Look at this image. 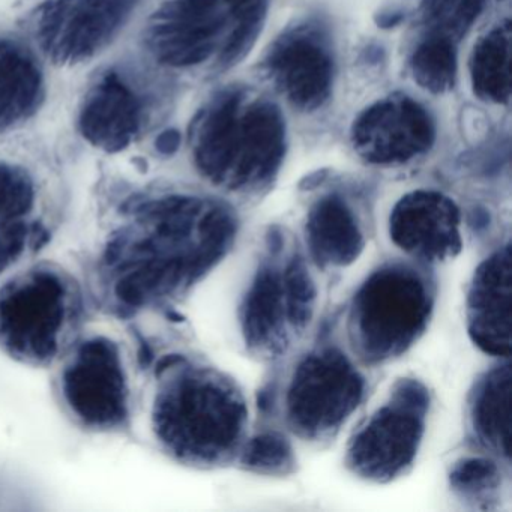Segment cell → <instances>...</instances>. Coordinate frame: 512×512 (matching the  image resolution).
<instances>
[{
	"label": "cell",
	"instance_id": "1",
	"mask_svg": "<svg viewBox=\"0 0 512 512\" xmlns=\"http://www.w3.org/2000/svg\"><path fill=\"white\" fill-rule=\"evenodd\" d=\"M103 194L91 287L116 316H139L184 295L235 238L232 212L208 197L128 178L107 179Z\"/></svg>",
	"mask_w": 512,
	"mask_h": 512
},
{
	"label": "cell",
	"instance_id": "2",
	"mask_svg": "<svg viewBox=\"0 0 512 512\" xmlns=\"http://www.w3.org/2000/svg\"><path fill=\"white\" fill-rule=\"evenodd\" d=\"M178 80L155 67L133 44L92 65L74 95L71 127L97 154L118 157L164 131Z\"/></svg>",
	"mask_w": 512,
	"mask_h": 512
},
{
	"label": "cell",
	"instance_id": "3",
	"mask_svg": "<svg viewBox=\"0 0 512 512\" xmlns=\"http://www.w3.org/2000/svg\"><path fill=\"white\" fill-rule=\"evenodd\" d=\"M268 8L269 0H152L128 43L176 80L226 71L253 49Z\"/></svg>",
	"mask_w": 512,
	"mask_h": 512
},
{
	"label": "cell",
	"instance_id": "4",
	"mask_svg": "<svg viewBox=\"0 0 512 512\" xmlns=\"http://www.w3.org/2000/svg\"><path fill=\"white\" fill-rule=\"evenodd\" d=\"M185 142L194 170L209 184L259 190L283 164L286 121L272 101L245 88H224L196 110Z\"/></svg>",
	"mask_w": 512,
	"mask_h": 512
},
{
	"label": "cell",
	"instance_id": "5",
	"mask_svg": "<svg viewBox=\"0 0 512 512\" xmlns=\"http://www.w3.org/2000/svg\"><path fill=\"white\" fill-rule=\"evenodd\" d=\"M245 422L244 398L220 374L181 355L166 356L155 368L149 427L170 457L193 466L226 461Z\"/></svg>",
	"mask_w": 512,
	"mask_h": 512
},
{
	"label": "cell",
	"instance_id": "6",
	"mask_svg": "<svg viewBox=\"0 0 512 512\" xmlns=\"http://www.w3.org/2000/svg\"><path fill=\"white\" fill-rule=\"evenodd\" d=\"M85 287L64 266L29 262L0 281V352L35 368L53 367L83 332Z\"/></svg>",
	"mask_w": 512,
	"mask_h": 512
},
{
	"label": "cell",
	"instance_id": "7",
	"mask_svg": "<svg viewBox=\"0 0 512 512\" xmlns=\"http://www.w3.org/2000/svg\"><path fill=\"white\" fill-rule=\"evenodd\" d=\"M67 199L58 148L26 131L0 140V281L49 242Z\"/></svg>",
	"mask_w": 512,
	"mask_h": 512
},
{
	"label": "cell",
	"instance_id": "8",
	"mask_svg": "<svg viewBox=\"0 0 512 512\" xmlns=\"http://www.w3.org/2000/svg\"><path fill=\"white\" fill-rule=\"evenodd\" d=\"M53 392L76 427L95 434L130 428L136 395L124 347L104 332H82L56 362Z\"/></svg>",
	"mask_w": 512,
	"mask_h": 512
},
{
	"label": "cell",
	"instance_id": "9",
	"mask_svg": "<svg viewBox=\"0 0 512 512\" xmlns=\"http://www.w3.org/2000/svg\"><path fill=\"white\" fill-rule=\"evenodd\" d=\"M152 0H38L17 20L56 71L91 67L118 49Z\"/></svg>",
	"mask_w": 512,
	"mask_h": 512
},
{
	"label": "cell",
	"instance_id": "10",
	"mask_svg": "<svg viewBox=\"0 0 512 512\" xmlns=\"http://www.w3.org/2000/svg\"><path fill=\"white\" fill-rule=\"evenodd\" d=\"M433 310L430 284L416 269L388 265L367 278L353 299L350 337L364 361H388L424 332Z\"/></svg>",
	"mask_w": 512,
	"mask_h": 512
},
{
	"label": "cell",
	"instance_id": "11",
	"mask_svg": "<svg viewBox=\"0 0 512 512\" xmlns=\"http://www.w3.org/2000/svg\"><path fill=\"white\" fill-rule=\"evenodd\" d=\"M427 389L416 380H401L391 400L380 407L350 443L347 463L371 481L386 482L412 464L424 436Z\"/></svg>",
	"mask_w": 512,
	"mask_h": 512
},
{
	"label": "cell",
	"instance_id": "12",
	"mask_svg": "<svg viewBox=\"0 0 512 512\" xmlns=\"http://www.w3.org/2000/svg\"><path fill=\"white\" fill-rule=\"evenodd\" d=\"M364 386V377L340 350L307 356L293 374L287 394L290 425L310 439L337 430L361 403Z\"/></svg>",
	"mask_w": 512,
	"mask_h": 512
},
{
	"label": "cell",
	"instance_id": "13",
	"mask_svg": "<svg viewBox=\"0 0 512 512\" xmlns=\"http://www.w3.org/2000/svg\"><path fill=\"white\" fill-rule=\"evenodd\" d=\"M263 62L266 76L293 109L316 112L331 98L335 58L323 23L310 20L287 29Z\"/></svg>",
	"mask_w": 512,
	"mask_h": 512
},
{
	"label": "cell",
	"instance_id": "14",
	"mask_svg": "<svg viewBox=\"0 0 512 512\" xmlns=\"http://www.w3.org/2000/svg\"><path fill=\"white\" fill-rule=\"evenodd\" d=\"M437 130L431 113L406 95L371 104L353 122L356 154L374 166H401L430 152Z\"/></svg>",
	"mask_w": 512,
	"mask_h": 512
},
{
	"label": "cell",
	"instance_id": "15",
	"mask_svg": "<svg viewBox=\"0 0 512 512\" xmlns=\"http://www.w3.org/2000/svg\"><path fill=\"white\" fill-rule=\"evenodd\" d=\"M50 73L17 25L0 23V140L31 131L46 112Z\"/></svg>",
	"mask_w": 512,
	"mask_h": 512
},
{
	"label": "cell",
	"instance_id": "16",
	"mask_svg": "<svg viewBox=\"0 0 512 512\" xmlns=\"http://www.w3.org/2000/svg\"><path fill=\"white\" fill-rule=\"evenodd\" d=\"M460 221V209L445 194L413 191L395 205L389 233L410 256L439 262L460 253Z\"/></svg>",
	"mask_w": 512,
	"mask_h": 512
},
{
	"label": "cell",
	"instance_id": "17",
	"mask_svg": "<svg viewBox=\"0 0 512 512\" xmlns=\"http://www.w3.org/2000/svg\"><path fill=\"white\" fill-rule=\"evenodd\" d=\"M511 296V250L506 247L479 266L467 301L470 338L488 355H511Z\"/></svg>",
	"mask_w": 512,
	"mask_h": 512
},
{
	"label": "cell",
	"instance_id": "18",
	"mask_svg": "<svg viewBox=\"0 0 512 512\" xmlns=\"http://www.w3.org/2000/svg\"><path fill=\"white\" fill-rule=\"evenodd\" d=\"M307 245L319 266H347L364 250L355 214L337 194L322 197L308 214Z\"/></svg>",
	"mask_w": 512,
	"mask_h": 512
},
{
	"label": "cell",
	"instance_id": "19",
	"mask_svg": "<svg viewBox=\"0 0 512 512\" xmlns=\"http://www.w3.org/2000/svg\"><path fill=\"white\" fill-rule=\"evenodd\" d=\"M286 319L281 274L271 266H262L242 307L247 344L263 352H277L284 344Z\"/></svg>",
	"mask_w": 512,
	"mask_h": 512
},
{
	"label": "cell",
	"instance_id": "20",
	"mask_svg": "<svg viewBox=\"0 0 512 512\" xmlns=\"http://www.w3.org/2000/svg\"><path fill=\"white\" fill-rule=\"evenodd\" d=\"M472 424L487 448L509 458L511 455V368L488 373L473 392Z\"/></svg>",
	"mask_w": 512,
	"mask_h": 512
},
{
	"label": "cell",
	"instance_id": "21",
	"mask_svg": "<svg viewBox=\"0 0 512 512\" xmlns=\"http://www.w3.org/2000/svg\"><path fill=\"white\" fill-rule=\"evenodd\" d=\"M473 94L484 103L508 104L511 100V23L494 26L479 38L470 56Z\"/></svg>",
	"mask_w": 512,
	"mask_h": 512
},
{
	"label": "cell",
	"instance_id": "22",
	"mask_svg": "<svg viewBox=\"0 0 512 512\" xmlns=\"http://www.w3.org/2000/svg\"><path fill=\"white\" fill-rule=\"evenodd\" d=\"M410 71L419 88L434 95L451 91L457 79V50L446 38L425 35L410 56Z\"/></svg>",
	"mask_w": 512,
	"mask_h": 512
},
{
	"label": "cell",
	"instance_id": "23",
	"mask_svg": "<svg viewBox=\"0 0 512 512\" xmlns=\"http://www.w3.org/2000/svg\"><path fill=\"white\" fill-rule=\"evenodd\" d=\"M487 0H422L421 19L427 35L457 44L481 16Z\"/></svg>",
	"mask_w": 512,
	"mask_h": 512
},
{
	"label": "cell",
	"instance_id": "24",
	"mask_svg": "<svg viewBox=\"0 0 512 512\" xmlns=\"http://www.w3.org/2000/svg\"><path fill=\"white\" fill-rule=\"evenodd\" d=\"M283 283L284 307L287 322L293 328L302 329L311 322L316 302V286L308 272L305 260L295 254L281 275Z\"/></svg>",
	"mask_w": 512,
	"mask_h": 512
},
{
	"label": "cell",
	"instance_id": "25",
	"mask_svg": "<svg viewBox=\"0 0 512 512\" xmlns=\"http://www.w3.org/2000/svg\"><path fill=\"white\" fill-rule=\"evenodd\" d=\"M295 463L289 440L278 433H263L248 442L242 464L260 473H286Z\"/></svg>",
	"mask_w": 512,
	"mask_h": 512
},
{
	"label": "cell",
	"instance_id": "26",
	"mask_svg": "<svg viewBox=\"0 0 512 512\" xmlns=\"http://www.w3.org/2000/svg\"><path fill=\"white\" fill-rule=\"evenodd\" d=\"M449 479L452 487L460 493L481 494L499 485L500 472L490 458H464L455 464Z\"/></svg>",
	"mask_w": 512,
	"mask_h": 512
},
{
	"label": "cell",
	"instance_id": "27",
	"mask_svg": "<svg viewBox=\"0 0 512 512\" xmlns=\"http://www.w3.org/2000/svg\"><path fill=\"white\" fill-rule=\"evenodd\" d=\"M268 245L272 253H278L281 250V247H283V236H281L280 230H271V233L268 235Z\"/></svg>",
	"mask_w": 512,
	"mask_h": 512
},
{
	"label": "cell",
	"instance_id": "28",
	"mask_svg": "<svg viewBox=\"0 0 512 512\" xmlns=\"http://www.w3.org/2000/svg\"><path fill=\"white\" fill-rule=\"evenodd\" d=\"M401 19H403V16L400 13L382 14L379 19V25L382 28H391V26L398 25Z\"/></svg>",
	"mask_w": 512,
	"mask_h": 512
}]
</instances>
